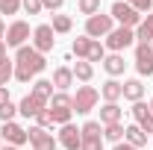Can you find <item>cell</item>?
Masks as SVG:
<instances>
[{"label": "cell", "instance_id": "cell-20", "mask_svg": "<svg viewBox=\"0 0 153 150\" xmlns=\"http://www.w3.org/2000/svg\"><path fill=\"white\" fill-rule=\"evenodd\" d=\"M103 68H106V74L115 79V76H121V74H124L127 62H124V56H121V53H112V56H106V59H103Z\"/></svg>", "mask_w": 153, "mask_h": 150}, {"label": "cell", "instance_id": "cell-40", "mask_svg": "<svg viewBox=\"0 0 153 150\" xmlns=\"http://www.w3.org/2000/svg\"><path fill=\"white\" fill-rule=\"evenodd\" d=\"M0 38H6V24L0 21Z\"/></svg>", "mask_w": 153, "mask_h": 150}, {"label": "cell", "instance_id": "cell-25", "mask_svg": "<svg viewBox=\"0 0 153 150\" xmlns=\"http://www.w3.org/2000/svg\"><path fill=\"white\" fill-rule=\"evenodd\" d=\"M118 121H121V106L118 103H106L100 109V124L106 127V124H118Z\"/></svg>", "mask_w": 153, "mask_h": 150}, {"label": "cell", "instance_id": "cell-36", "mask_svg": "<svg viewBox=\"0 0 153 150\" xmlns=\"http://www.w3.org/2000/svg\"><path fill=\"white\" fill-rule=\"evenodd\" d=\"M41 6H44V9H50V12H59V9L65 6V0H41Z\"/></svg>", "mask_w": 153, "mask_h": 150}, {"label": "cell", "instance_id": "cell-35", "mask_svg": "<svg viewBox=\"0 0 153 150\" xmlns=\"http://www.w3.org/2000/svg\"><path fill=\"white\" fill-rule=\"evenodd\" d=\"M21 9V0H0V12L3 15H15Z\"/></svg>", "mask_w": 153, "mask_h": 150}, {"label": "cell", "instance_id": "cell-21", "mask_svg": "<svg viewBox=\"0 0 153 150\" xmlns=\"http://www.w3.org/2000/svg\"><path fill=\"white\" fill-rule=\"evenodd\" d=\"M124 135H127V127L118 121V124H106L103 127V141H112V144H121L124 141Z\"/></svg>", "mask_w": 153, "mask_h": 150}, {"label": "cell", "instance_id": "cell-30", "mask_svg": "<svg viewBox=\"0 0 153 150\" xmlns=\"http://www.w3.org/2000/svg\"><path fill=\"white\" fill-rule=\"evenodd\" d=\"M76 6H79V12H82V15H88V18L100 12V0H76Z\"/></svg>", "mask_w": 153, "mask_h": 150}, {"label": "cell", "instance_id": "cell-15", "mask_svg": "<svg viewBox=\"0 0 153 150\" xmlns=\"http://www.w3.org/2000/svg\"><path fill=\"white\" fill-rule=\"evenodd\" d=\"M41 109H47V100L36 97L33 91H30V94H27V97H24V100L18 103V112L24 115V118H36V115L41 112Z\"/></svg>", "mask_w": 153, "mask_h": 150}, {"label": "cell", "instance_id": "cell-24", "mask_svg": "<svg viewBox=\"0 0 153 150\" xmlns=\"http://www.w3.org/2000/svg\"><path fill=\"white\" fill-rule=\"evenodd\" d=\"M33 94L50 103V97L56 94V91H53V79H36V82H33Z\"/></svg>", "mask_w": 153, "mask_h": 150}, {"label": "cell", "instance_id": "cell-27", "mask_svg": "<svg viewBox=\"0 0 153 150\" xmlns=\"http://www.w3.org/2000/svg\"><path fill=\"white\" fill-rule=\"evenodd\" d=\"M50 27H53V33H62V36H65V33H71L74 21L68 18V15H53V24H50Z\"/></svg>", "mask_w": 153, "mask_h": 150}, {"label": "cell", "instance_id": "cell-16", "mask_svg": "<svg viewBox=\"0 0 153 150\" xmlns=\"http://www.w3.org/2000/svg\"><path fill=\"white\" fill-rule=\"evenodd\" d=\"M100 94H103L106 103H118V100L124 97V82H118V79H106L103 88H100Z\"/></svg>", "mask_w": 153, "mask_h": 150}, {"label": "cell", "instance_id": "cell-2", "mask_svg": "<svg viewBox=\"0 0 153 150\" xmlns=\"http://www.w3.org/2000/svg\"><path fill=\"white\" fill-rule=\"evenodd\" d=\"M47 109H50V115H53V121L59 127H65V124H71V115H74V97L68 91H56L50 97Z\"/></svg>", "mask_w": 153, "mask_h": 150}, {"label": "cell", "instance_id": "cell-18", "mask_svg": "<svg viewBox=\"0 0 153 150\" xmlns=\"http://www.w3.org/2000/svg\"><path fill=\"white\" fill-rule=\"evenodd\" d=\"M71 82H74V71H71V68H65V65H62V68L53 71V85H56V91H68V88H71Z\"/></svg>", "mask_w": 153, "mask_h": 150}, {"label": "cell", "instance_id": "cell-41", "mask_svg": "<svg viewBox=\"0 0 153 150\" xmlns=\"http://www.w3.org/2000/svg\"><path fill=\"white\" fill-rule=\"evenodd\" d=\"M3 150H21V147H12V144H6V147H3Z\"/></svg>", "mask_w": 153, "mask_h": 150}, {"label": "cell", "instance_id": "cell-31", "mask_svg": "<svg viewBox=\"0 0 153 150\" xmlns=\"http://www.w3.org/2000/svg\"><path fill=\"white\" fill-rule=\"evenodd\" d=\"M15 115H18V106H15L12 100L0 106V121H3V124H9V121H15Z\"/></svg>", "mask_w": 153, "mask_h": 150}, {"label": "cell", "instance_id": "cell-19", "mask_svg": "<svg viewBox=\"0 0 153 150\" xmlns=\"http://www.w3.org/2000/svg\"><path fill=\"white\" fill-rule=\"evenodd\" d=\"M124 141H127V144H133V147H144V144H147V132L141 130V127H138V124H130V127H127V135H124Z\"/></svg>", "mask_w": 153, "mask_h": 150}, {"label": "cell", "instance_id": "cell-32", "mask_svg": "<svg viewBox=\"0 0 153 150\" xmlns=\"http://www.w3.org/2000/svg\"><path fill=\"white\" fill-rule=\"evenodd\" d=\"M56 121H53V115H50V109H41V112L36 115V127H41V130H50Z\"/></svg>", "mask_w": 153, "mask_h": 150}, {"label": "cell", "instance_id": "cell-13", "mask_svg": "<svg viewBox=\"0 0 153 150\" xmlns=\"http://www.w3.org/2000/svg\"><path fill=\"white\" fill-rule=\"evenodd\" d=\"M59 147L65 150H79V144H82V132H79V127H74V124H65L62 130H59Z\"/></svg>", "mask_w": 153, "mask_h": 150}, {"label": "cell", "instance_id": "cell-38", "mask_svg": "<svg viewBox=\"0 0 153 150\" xmlns=\"http://www.w3.org/2000/svg\"><path fill=\"white\" fill-rule=\"evenodd\" d=\"M112 150H138V147H133V144H127V141H121V144H115Z\"/></svg>", "mask_w": 153, "mask_h": 150}, {"label": "cell", "instance_id": "cell-34", "mask_svg": "<svg viewBox=\"0 0 153 150\" xmlns=\"http://www.w3.org/2000/svg\"><path fill=\"white\" fill-rule=\"evenodd\" d=\"M124 3H130L138 15H141V12H147V15H150V9H153V0H124Z\"/></svg>", "mask_w": 153, "mask_h": 150}, {"label": "cell", "instance_id": "cell-1", "mask_svg": "<svg viewBox=\"0 0 153 150\" xmlns=\"http://www.w3.org/2000/svg\"><path fill=\"white\" fill-rule=\"evenodd\" d=\"M44 68H47L44 53H38L33 44H30V47H27V44L18 47V53H15V79H18V82H30V79L38 76Z\"/></svg>", "mask_w": 153, "mask_h": 150}, {"label": "cell", "instance_id": "cell-14", "mask_svg": "<svg viewBox=\"0 0 153 150\" xmlns=\"http://www.w3.org/2000/svg\"><path fill=\"white\" fill-rule=\"evenodd\" d=\"M130 112H133L135 124H138L141 130H144L147 135H150V132H153V112H150V106L138 100V103H133V109H130Z\"/></svg>", "mask_w": 153, "mask_h": 150}, {"label": "cell", "instance_id": "cell-4", "mask_svg": "<svg viewBox=\"0 0 153 150\" xmlns=\"http://www.w3.org/2000/svg\"><path fill=\"white\" fill-rule=\"evenodd\" d=\"M115 30V21L112 15H103V12H97V15H91V18H85V36L88 38H106L109 33Z\"/></svg>", "mask_w": 153, "mask_h": 150}, {"label": "cell", "instance_id": "cell-6", "mask_svg": "<svg viewBox=\"0 0 153 150\" xmlns=\"http://www.w3.org/2000/svg\"><path fill=\"white\" fill-rule=\"evenodd\" d=\"M97 100H100V91H97L94 85H79L76 94H74V112L76 115H88L97 106Z\"/></svg>", "mask_w": 153, "mask_h": 150}, {"label": "cell", "instance_id": "cell-39", "mask_svg": "<svg viewBox=\"0 0 153 150\" xmlns=\"http://www.w3.org/2000/svg\"><path fill=\"white\" fill-rule=\"evenodd\" d=\"M6 50H9V47H6V41L0 38V62H3V59H9V56H6Z\"/></svg>", "mask_w": 153, "mask_h": 150}, {"label": "cell", "instance_id": "cell-37", "mask_svg": "<svg viewBox=\"0 0 153 150\" xmlns=\"http://www.w3.org/2000/svg\"><path fill=\"white\" fill-rule=\"evenodd\" d=\"M3 103H9V88H6V85H0V106H3Z\"/></svg>", "mask_w": 153, "mask_h": 150}, {"label": "cell", "instance_id": "cell-5", "mask_svg": "<svg viewBox=\"0 0 153 150\" xmlns=\"http://www.w3.org/2000/svg\"><path fill=\"white\" fill-rule=\"evenodd\" d=\"M109 15H112V21H118L121 27H130V30H135V27L141 24V15L135 12L130 3H124V0H115L112 9H109Z\"/></svg>", "mask_w": 153, "mask_h": 150}, {"label": "cell", "instance_id": "cell-7", "mask_svg": "<svg viewBox=\"0 0 153 150\" xmlns=\"http://www.w3.org/2000/svg\"><path fill=\"white\" fill-rule=\"evenodd\" d=\"M133 41H135V30H130V27H115L112 33L106 36V47H109L112 53H121V50H127Z\"/></svg>", "mask_w": 153, "mask_h": 150}, {"label": "cell", "instance_id": "cell-10", "mask_svg": "<svg viewBox=\"0 0 153 150\" xmlns=\"http://www.w3.org/2000/svg\"><path fill=\"white\" fill-rule=\"evenodd\" d=\"M27 135H30L33 150H56V147H59V141L53 138V132L41 130V127H30V130H27Z\"/></svg>", "mask_w": 153, "mask_h": 150}, {"label": "cell", "instance_id": "cell-23", "mask_svg": "<svg viewBox=\"0 0 153 150\" xmlns=\"http://www.w3.org/2000/svg\"><path fill=\"white\" fill-rule=\"evenodd\" d=\"M124 97L133 100V103H138V100L144 97V85H141V79H127V82H124Z\"/></svg>", "mask_w": 153, "mask_h": 150}, {"label": "cell", "instance_id": "cell-26", "mask_svg": "<svg viewBox=\"0 0 153 150\" xmlns=\"http://www.w3.org/2000/svg\"><path fill=\"white\" fill-rule=\"evenodd\" d=\"M88 47H91V38H88V36L74 38V44H71V50H74L76 59H88Z\"/></svg>", "mask_w": 153, "mask_h": 150}, {"label": "cell", "instance_id": "cell-17", "mask_svg": "<svg viewBox=\"0 0 153 150\" xmlns=\"http://www.w3.org/2000/svg\"><path fill=\"white\" fill-rule=\"evenodd\" d=\"M135 41L138 44H150L153 41V12L147 18H141V24L135 27Z\"/></svg>", "mask_w": 153, "mask_h": 150}, {"label": "cell", "instance_id": "cell-43", "mask_svg": "<svg viewBox=\"0 0 153 150\" xmlns=\"http://www.w3.org/2000/svg\"><path fill=\"white\" fill-rule=\"evenodd\" d=\"M0 150H3V147H0Z\"/></svg>", "mask_w": 153, "mask_h": 150}, {"label": "cell", "instance_id": "cell-28", "mask_svg": "<svg viewBox=\"0 0 153 150\" xmlns=\"http://www.w3.org/2000/svg\"><path fill=\"white\" fill-rule=\"evenodd\" d=\"M103 59H106V44H100V41L91 38V47H88V59L85 62H103Z\"/></svg>", "mask_w": 153, "mask_h": 150}, {"label": "cell", "instance_id": "cell-22", "mask_svg": "<svg viewBox=\"0 0 153 150\" xmlns=\"http://www.w3.org/2000/svg\"><path fill=\"white\" fill-rule=\"evenodd\" d=\"M71 71H74V79L88 82V79L94 76V65H91V62H85V59H76V65L71 68Z\"/></svg>", "mask_w": 153, "mask_h": 150}, {"label": "cell", "instance_id": "cell-12", "mask_svg": "<svg viewBox=\"0 0 153 150\" xmlns=\"http://www.w3.org/2000/svg\"><path fill=\"white\" fill-rule=\"evenodd\" d=\"M0 135H3V141H6V144H12V147H21V144H27V141H30V135H27V130H24L21 124H15V121L3 124V130H0Z\"/></svg>", "mask_w": 153, "mask_h": 150}, {"label": "cell", "instance_id": "cell-33", "mask_svg": "<svg viewBox=\"0 0 153 150\" xmlns=\"http://www.w3.org/2000/svg\"><path fill=\"white\" fill-rule=\"evenodd\" d=\"M21 9H24L27 15H38L44 6H41V0H21Z\"/></svg>", "mask_w": 153, "mask_h": 150}, {"label": "cell", "instance_id": "cell-42", "mask_svg": "<svg viewBox=\"0 0 153 150\" xmlns=\"http://www.w3.org/2000/svg\"><path fill=\"white\" fill-rule=\"evenodd\" d=\"M150 112H153V100H150Z\"/></svg>", "mask_w": 153, "mask_h": 150}, {"label": "cell", "instance_id": "cell-11", "mask_svg": "<svg viewBox=\"0 0 153 150\" xmlns=\"http://www.w3.org/2000/svg\"><path fill=\"white\" fill-rule=\"evenodd\" d=\"M135 71L141 76H153V47L150 44H135Z\"/></svg>", "mask_w": 153, "mask_h": 150}, {"label": "cell", "instance_id": "cell-9", "mask_svg": "<svg viewBox=\"0 0 153 150\" xmlns=\"http://www.w3.org/2000/svg\"><path fill=\"white\" fill-rule=\"evenodd\" d=\"M27 38H30V24L27 21H12L3 41H6V47H24Z\"/></svg>", "mask_w": 153, "mask_h": 150}, {"label": "cell", "instance_id": "cell-29", "mask_svg": "<svg viewBox=\"0 0 153 150\" xmlns=\"http://www.w3.org/2000/svg\"><path fill=\"white\" fill-rule=\"evenodd\" d=\"M12 76H15V62L12 59H3L0 62V85H6Z\"/></svg>", "mask_w": 153, "mask_h": 150}, {"label": "cell", "instance_id": "cell-3", "mask_svg": "<svg viewBox=\"0 0 153 150\" xmlns=\"http://www.w3.org/2000/svg\"><path fill=\"white\" fill-rule=\"evenodd\" d=\"M79 132H82L79 150H103V124L100 121H85Z\"/></svg>", "mask_w": 153, "mask_h": 150}, {"label": "cell", "instance_id": "cell-8", "mask_svg": "<svg viewBox=\"0 0 153 150\" xmlns=\"http://www.w3.org/2000/svg\"><path fill=\"white\" fill-rule=\"evenodd\" d=\"M53 44H56V33H53V27H50V24H38L36 30H33V47H36L38 53H50Z\"/></svg>", "mask_w": 153, "mask_h": 150}]
</instances>
